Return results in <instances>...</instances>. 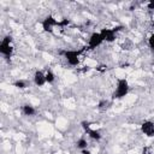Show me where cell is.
<instances>
[{"instance_id":"1","label":"cell","mask_w":154,"mask_h":154,"mask_svg":"<svg viewBox=\"0 0 154 154\" xmlns=\"http://www.w3.org/2000/svg\"><path fill=\"white\" fill-rule=\"evenodd\" d=\"M130 91V85H129V82L125 77L123 78H118L117 79V84H116V88L112 93V101L114 100H122L124 99Z\"/></svg>"},{"instance_id":"2","label":"cell","mask_w":154,"mask_h":154,"mask_svg":"<svg viewBox=\"0 0 154 154\" xmlns=\"http://www.w3.org/2000/svg\"><path fill=\"white\" fill-rule=\"evenodd\" d=\"M85 49H87L85 47H83L81 49H63L60 52V54L63 55V58L66 60V63L70 66H77L79 64L81 55L83 54V52Z\"/></svg>"},{"instance_id":"3","label":"cell","mask_w":154,"mask_h":154,"mask_svg":"<svg viewBox=\"0 0 154 154\" xmlns=\"http://www.w3.org/2000/svg\"><path fill=\"white\" fill-rule=\"evenodd\" d=\"M12 42H13V38H12L11 35L4 36V38L0 42V54L7 61L11 60V58L13 55V46H12Z\"/></svg>"},{"instance_id":"4","label":"cell","mask_w":154,"mask_h":154,"mask_svg":"<svg viewBox=\"0 0 154 154\" xmlns=\"http://www.w3.org/2000/svg\"><path fill=\"white\" fill-rule=\"evenodd\" d=\"M59 20L55 18V17H53L52 14H48V16H46L43 19H42V22H41V26H42V30L45 31V32H49V34H52L53 31H54V28H59Z\"/></svg>"},{"instance_id":"5","label":"cell","mask_w":154,"mask_h":154,"mask_svg":"<svg viewBox=\"0 0 154 154\" xmlns=\"http://www.w3.org/2000/svg\"><path fill=\"white\" fill-rule=\"evenodd\" d=\"M102 43H103V38H102L100 31H94L90 34L85 48H87V51H94L97 47H100Z\"/></svg>"},{"instance_id":"6","label":"cell","mask_w":154,"mask_h":154,"mask_svg":"<svg viewBox=\"0 0 154 154\" xmlns=\"http://www.w3.org/2000/svg\"><path fill=\"white\" fill-rule=\"evenodd\" d=\"M100 34L103 38V42L112 43L117 40V32H114V30L112 28H102L100 30Z\"/></svg>"},{"instance_id":"7","label":"cell","mask_w":154,"mask_h":154,"mask_svg":"<svg viewBox=\"0 0 154 154\" xmlns=\"http://www.w3.org/2000/svg\"><path fill=\"white\" fill-rule=\"evenodd\" d=\"M141 132L147 137H154V122L143 120L141 123Z\"/></svg>"},{"instance_id":"8","label":"cell","mask_w":154,"mask_h":154,"mask_svg":"<svg viewBox=\"0 0 154 154\" xmlns=\"http://www.w3.org/2000/svg\"><path fill=\"white\" fill-rule=\"evenodd\" d=\"M32 82L36 87H43L45 84H47V81H46V72H43L42 70H36L35 73H34V77H32Z\"/></svg>"},{"instance_id":"9","label":"cell","mask_w":154,"mask_h":154,"mask_svg":"<svg viewBox=\"0 0 154 154\" xmlns=\"http://www.w3.org/2000/svg\"><path fill=\"white\" fill-rule=\"evenodd\" d=\"M20 111H22V113H23L24 116H26V117H32V116L36 114V108H35L32 105H30V103L23 105V106L20 107Z\"/></svg>"},{"instance_id":"10","label":"cell","mask_w":154,"mask_h":154,"mask_svg":"<svg viewBox=\"0 0 154 154\" xmlns=\"http://www.w3.org/2000/svg\"><path fill=\"white\" fill-rule=\"evenodd\" d=\"M85 134H87L88 137H89L90 140H93V141H100V140L102 138L101 132H100L99 130H96V129H93V128H89V129L85 131Z\"/></svg>"},{"instance_id":"11","label":"cell","mask_w":154,"mask_h":154,"mask_svg":"<svg viewBox=\"0 0 154 154\" xmlns=\"http://www.w3.org/2000/svg\"><path fill=\"white\" fill-rule=\"evenodd\" d=\"M88 141L84 138V137H79L77 141H76V143H75V146H76V148L77 149H79V150H83V149H88Z\"/></svg>"},{"instance_id":"12","label":"cell","mask_w":154,"mask_h":154,"mask_svg":"<svg viewBox=\"0 0 154 154\" xmlns=\"http://www.w3.org/2000/svg\"><path fill=\"white\" fill-rule=\"evenodd\" d=\"M12 85L17 89H25V88H28V82L25 79H17L12 83Z\"/></svg>"},{"instance_id":"13","label":"cell","mask_w":154,"mask_h":154,"mask_svg":"<svg viewBox=\"0 0 154 154\" xmlns=\"http://www.w3.org/2000/svg\"><path fill=\"white\" fill-rule=\"evenodd\" d=\"M46 81H47L48 84H53L54 81H55V73H54L51 69H48V70L46 71Z\"/></svg>"},{"instance_id":"14","label":"cell","mask_w":154,"mask_h":154,"mask_svg":"<svg viewBox=\"0 0 154 154\" xmlns=\"http://www.w3.org/2000/svg\"><path fill=\"white\" fill-rule=\"evenodd\" d=\"M109 105H111V103H109L107 100H100L96 107H97V109H99L100 112H103V111H106V109L109 108Z\"/></svg>"},{"instance_id":"15","label":"cell","mask_w":154,"mask_h":154,"mask_svg":"<svg viewBox=\"0 0 154 154\" xmlns=\"http://www.w3.org/2000/svg\"><path fill=\"white\" fill-rule=\"evenodd\" d=\"M122 48L125 49V51H130V49L134 48V42L131 40H129V38H125V41L122 45Z\"/></svg>"},{"instance_id":"16","label":"cell","mask_w":154,"mask_h":154,"mask_svg":"<svg viewBox=\"0 0 154 154\" xmlns=\"http://www.w3.org/2000/svg\"><path fill=\"white\" fill-rule=\"evenodd\" d=\"M148 47L154 51V32H152V35L148 37Z\"/></svg>"},{"instance_id":"17","label":"cell","mask_w":154,"mask_h":154,"mask_svg":"<svg viewBox=\"0 0 154 154\" xmlns=\"http://www.w3.org/2000/svg\"><path fill=\"white\" fill-rule=\"evenodd\" d=\"M91 124H90V122H87V120H83V122H81V126H82V129L84 130V132L89 129V128H91L90 126Z\"/></svg>"},{"instance_id":"18","label":"cell","mask_w":154,"mask_h":154,"mask_svg":"<svg viewBox=\"0 0 154 154\" xmlns=\"http://www.w3.org/2000/svg\"><path fill=\"white\" fill-rule=\"evenodd\" d=\"M59 28H64V26H67L69 24H70V20L67 19V18H63V19H60L59 20Z\"/></svg>"},{"instance_id":"19","label":"cell","mask_w":154,"mask_h":154,"mask_svg":"<svg viewBox=\"0 0 154 154\" xmlns=\"http://www.w3.org/2000/svg\"><path fill=\"white\" fill-rule=\"evenodd\" d=\"M147 8L150 10V11L154 10V0H149V1L147 2Z\"/></svg>"},{"instance_id":"20","label":"cell","mask_w":154,"mask_h":154,"mask_svg":"<svg viewBox=\"0 0 154 154\" xmlns=\"http://www.w3.org/2000/svg\"><path fill=\"white\" fill-rule=\"evenodd\" d=\"M81 154H91V153L89 149H83V150H81Z\"/></svg>"},{"instance_id":"21","label":"cell","mask_w":154,"mask_h":154,"mask_svg":"<svg viewBox=\"0 0 154 154\" xmlns=\"http://www.w3.org/2000/svg\"><path fill=\"white\" fill-rule=\"evenodd\" d=\"M153 64H154V61H153Z\"/></svg>"}]
</instances>
